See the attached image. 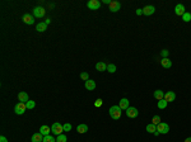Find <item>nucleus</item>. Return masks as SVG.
Here are the masks:
<instances>
[{"mask_svg":"<svg viewBox=\"0 0 191 142\" xmlns=\"http://www.w3.org/2000/svg\"><path fill=\"white\" fill-rule=\"evenodd\" d=\"M121 110H122V109H121L119 105L111 107L110 110H108V112H110V117L112 119H120L121 118Z\"/></svg>","mask_w":191,"mask_h":142,"instance_id":"1","label":"nucleus"},{"mask_svg":"<svg viewBox=\"0 0 191 142\" xmlns=\"http://www.w3.org/2000/svg\"><path fill=\"white\" fill-rule=\"evenodd\" d=\"M51 132H52L54 134H56V136H59V134H62V132H64V126L60 123H54L52 126H51Z\"/></svg>","mask_w":191,"mask_h":142,"instance_id":"2","label":"nucleus"},{"mask_svg":"<svg viewBox=\"0 0 191 142\" xmlns=\"http://www.w3.org/2000/svg\"><path fill=\"white\" fill-rule=\"evenodd\" d=\"M157 131L159 133H162V134H166V133L169 132V126L167 123H164V122H161L157 126Z\"/></svg>","mask_w":191,"mask_h":142,"instance_id":"3","label":"nucleus"},{"mask_svg":"<svg viewBox=\"0 0 191 142\" xmlns=\"http://www.w3.org/2000/svg\"><path fill=\"white\" fill-rule=\"evenodd\" d=\"M27 110V105H26V103H22V102H19L18 104H17L15 107H14V112L17 113V114H23L24 112Z\"/></svg>","mask_w":191,"mask_h":142,"instance_id":"4","label":"nucleus"},{"mask_svg":"<svg viewBox=\"0 0 191 142\" xmlns=\"http://www.w3.org/2000/svg\"><path fill=\"white\" fill-rule=\"evenodd\" d=\"M126 116L129 117V118H136L139 116V112L136 108H134V107H129V108L126 109Z\"/></svg>","mask_w":191,"mask_h":142,"instance_id":"5","label":"nucleus"},{"mask_svg":"<svg viewBox=\"0 0 191 142\" xmlns=\"http://www.w3.org/2000/svg\"><path fill=\"white\" fill-rule=\"evenodd\" d=\"M45 13H46V10H45L42 6H36V8L33 9V15L36 17V18H42L45 15Z\"/></svg>","mask_w":191,"mask_h":142,"instance_id":"6","label":"nucleus"},{"mask_svg":"<svg viewBox=\"0 0 191 142\" xmlns=\"http://www.w3.org/2000/svg\"><path fill=\"white\" fill-rule=\"evenodd\" d=\"M87 6L92 10H97V9H99L101 3H99V0H89V1L87 3Z\"/></svg>","mask_w":191,"mask_h":142,"instance_id":"7","label":"nucleus"},{"mask_svg":"<svg viewBox=\"0 0 191 142\" xmlns=\"http://www.w3.org/2000/svg\"><path fill=\"white\" fill-rule=\"evenodd\" d=\"M121 9V4L119 1H116V0H112V1L110 3V10L112 13H116V12H119V10Z\"/></svg>","mask_w":191,"mask_h":142,"instance_id":"8","label":"nucleus"},{"mask_svg":"<svg viewBox=\"0 0 191 142\" xmlns=\"http://www.w3.org/2000/svg\"><path fill=\"white\" fill-rule=\"evenodd\" d=\"M175 13H176V15H178V17H182L183 14L186 13V10H185V6H183L182 4H177L175 6Z\"/></svg>","mask_w":191,"mask_h":142,"instance_id":"9","label":"nucleus"},{"mask_svg":"<svg viewBox=\"0 0 191 142\" xmlns=\"http://www.w3.org/2000/svg\"><path fill=\"white\" fill-rule=\"evenodd\" d=\"M154 12H155V8L153 5H147L145 8H143V14L144 15H152V14H154Z\"/></svg>","mask_w":191,"mask_h":142,"instance_id":"10","label":"nucleus"},{"mask_svg":"<svg viewBox=\"0 0 191 142\" xmlns=\"http://www.w3.org/2000/svg\"><path fill=\"white\" fill-rule=\"evenodd\" d=\"M175 99H176V94H175V91H167V93H164V100H166L167 103L173 102Z\"/></svg>","mask_w":191,"mask_h":142,"instance_id":"11","label":"nucleus"},{"mask_svg":"<svg viewBox=\"0 0 191 142\" xmlns=\"http://www.w3.org/2000/svg\"><path fill=\"white\" fill-rule=\"evenodd\" d=\"M23 22L26 23V24H29V26H31V24H33V23H34V17L27 13V14H24V15H23Z\"/></svg>","mask_w":191,"mask_h":142,"instance_id":"12","label":"nucleus"},{"mask_svg":"<svg viewBox=\"0 0 191 142\" xmlns=\"http://www.w3.org/2000/svg\"><path fill=\"white\" fill-rule=\"evenodd\" d=\"M18 99H19V102H22V103H27L29 100L28 94H27L26 91H20L18 94Z\"/></svg>","mask_w":191,"mask_h":142,"instance_id":"13","label":"nucleus"},{"mask_svg":"<svg viewBox=\"0 0 191 142\" xmlns=\"http://www.w3.org/2000/svg\"><path fill=\"white\" fill-rule=\"evenodd\" d=\"M129 104H130V102H129V100H127L126 98H122V99L120 100V104H119V107H120L121 109H125V110H126L127 108H129Z\"/></svg>","mask_w":191,"mask_h":142,"instance_id":"14","label":"nucleus"},{"mask_svg":"<svg viewBox=\"0 0 191 142\" xmlns=\"http://www.w3.org/2000/svg\"><path fill=\"white\" fill-rule=\"evenodd\" d=\"M161 65H162V66L164 67V69H169V67L172 66V61L169 60L168 57H167V58H162V60H161Z\"/></svg>","mask_w":191,"mask_h":142,"instance_id":"15","label":"nucleus"},{"mask_svg":"<svg viewBox=\"0 0 191 142\" xmlns=\"http://www.w3.org/2000/svg\"><path fill=\"white\" fill-rule=\"evenodd\" d=\"M31 141H32V142H42L43 141V134H41L40 132L34 133L32 136V138H31Z\"/></svg>","mask_w":191,"mask_h":142,"instance_id":"16","label":"nucleus"},{"mask_svg":"<svg viewBox=\"0 0 191 142\" xmlns=\"http://www.w3.org/2000/svg\"><path fill=\"white\" fill-rule=\"evenodd\" d=\"M51 132V127H48V126H41V128H40V133L41 134H43V136H47L48 133Z\"/></svg>","mask_w":191,"mask_h":142,"instance_id":"17","label":"nucleus"},{"mask_svg":"<svg viewBox=\"0 0 191 142\" xmlns=\"http://www.w3.org/2000/svg\"><path fill=\"white\" fill-rule=\"evenodd\" d=\"M85 89L87 90H94L96 89V82L93 81V80H91V79H89V80H87L85 81Z\"/></svg>","mask_w":191,"mask_h":142,"instance_id":"18","label":"nucleus"},{"mask_svg":"<svg viewBox=\"0 0 191 142\" xmlns=\"http://www.w3.org/2000/svg\"><path fill=\"white\" fill-rule=\"evenodd\" d=\"M46 28H47V24L45 23V22H40L36 26V30H38V32H45Z\"/></svg>","mask_w":191,"mask_h":142,"instance_id":"19","label":"nucleus"},{"mask_svg":"<svg viewBox=\"0 0 191 142\" xmlns=\"http://www.w3.org/2000/svg\"><path fill=\"white\" fill-rule=\"evenodd\" d=\"M76 131H78L79 133H85V132H88V126L87 124H79L78 127H76Z\"/></svg>","mask_w":191,"mask_h":142,"instance_id":"20","label":"nucleus"},{"mask_svg":"<svg viewBox=\"0 0 191 142\" xmlns=\"http://www.w3.org/2000/svg\"><path fill=\"white\" fill-rule=\"evenodd\" d=\"M154 98L157 99V100H162V99H164V93L162 91V90H155L154 91Z\"/></svg>","mask_w":191,"mask_h":142,"instance_id":"21","label":"nucleus"},{"mask_svg":"<svg viewBox=\"0 0 191 142\" xmlns=\"http://www.w3.org/2000/svg\"><path fill=\"white\" fill-rule=\"evenodd\" d=\"M96 69H97V71H106L107 70V65L105 64V62H98V64L96 65Z\"/></svg>","mask_w":191,"mask_h":142,"instance_id":"22","label":"nucleus"},{"mask_svg":"<svg viewBox=\"0 0 191 142\" xmlns=\"http://www.w3.org/2000/svg\"><path fill=\"white\" fill-rule=\"evenodd\" d=\"M147 132L154 134L155 132H157V126H155V124H153V123L148 124V126H147Z\"/></svg>","mask_w":191,"mask_h":142,"instance_id":"23","label":"nucleus"},{"mask_svg":"<svg viewBox=\"0 0 191 142\" xmlns=\"http://www.w3.org/2000/svg\"><path fill=\"white\" fill-rule=\"evenodd\" d=\"M167 104H168V103L166 102L164 99H162V100H158V108H159V109H164L166 107H167Z\"/></svg>","mask_w":191,"mask_h":142,"instance_id":"24","label":"nucleus"},{"mask_svg":"<svg viewBox=\"0 0 191 142\" xmlns=\"http://www.w3.org/2000/svg\"><path fill=\"white\" fill-rule=\"evenodd\" d=\"M42 142H56V140H55L52 136L47 134V136H43V141Z\"/></svg>","mask_w":191,"mask_h":142,"instance_id":"25","label":"nucleus"},{"mask_svg":"<svg viewBox=\"0 0 191 142\" xmlns=\"http://www.w3.org/2000/svg\"><path fill=\"white\" fill-rule=\"evenodd\" d=\"M66 141H68V138L65 134H59L56 138V142H66Z\"/></svg>","mask_w":191,"mask_h":142,"instance_id":"26","label":"nucleus"},{"mask_svg":"<svg viewBox=\"0 0 191 142\" xmlns=\"http://www.w3.org/2000/svg\"><path fill=\"white\" fill-rule=\"evenodd\" d=\"M152 123L155 124V126H158V124L161 123V117H159V116H154V117H153V119H152Z\"/></svg>","mask_w":191,"mask_h":142,"instance_id":"27","label":"nucleus"},{"mask_svg":"<svg viewBox=\"0 0 191 142\" xmlns=\"http://www.w3.org/2000/svg\"><path fill=\"white\" fill-rule=\"evenodd\" d=\"M26 105H27V109H33L34 107H36V103H34L33 100H28V102L26 103Z\"/></svg>","mask_w":191,"mask_h":142,"instance_id":"28","label":"nucleus"},{"mask_svg":"<svg viewBox=\"0 0 191 142\" xmlns=\"http://www.w3.org/2000/svg\"><path fill=\"white\" fill-rule=\"evenodd\" d=\"M107 70H108V72H111V74H113V72H116V66H115L113 64H110V65H107Z\"/></svg>","mask_w":191,"mask_h":142,"instance_id":"29","label":"nucleus"},{"mask_svg":"<svg viewBox=\"0 0 191 142\" xmlns=\"http://www.w3.org/2000/svg\"><path fill=\"white\" fill-rule=\"evenodd\" d=\"M182 20H183V22H190V20H191V14H190V13H185V14H183L182 15Z\"/></svg>","mask_w":191,"mask_h":142,"instance_id":"30","label":"nucleus"},{"mask_svg":"<svg viewBox=\"0 0 191 142\" xmlns=\"http://www.w3.org/2000/svg\"><path fill=\"white\" fill-rule=\"evenodd\" d=\"M62 126H64V132H70L71 131V124L65 123V124H62Z\"/></svg>","mask_w":191,"mask_h":142,"instance_id":"31","label":"nucleus"},{"mask_svg":"<svg viewBox=\"0 0 191 142\" xmlns=\"http://www.w3.org/2000/svg\"><path fill=\"white\" fill-rule=\"evenodd\" d=\"M80 78H82V79H83V80H84V81L89 80V75L87 74V72H82V74H80Z\"/></svg>","mask_w":191,"mask_h":142,"instance_id":"32","label":"nucleus"},{"mask_svg":"<svg viewBox=\"0 0 191 142\" xmlns=\"http://www.w3.org/2000/svg\"><path fill=\"white\" fill-rule=\"evenodd\" d=\"M103 104V102H102V99H97L96 102H94V107H97V108H98V107H101Z\"/></svg>","mask_w":191,"mask_h":142,"instance_id":"33","label":"nucleus"},{"mask_svg":"<svg viewBox=\"0 0 191 142\" xmlns=\"http://www.w3.org/2000/svg\"><path fill=\"white\" fill-rule=\"evenodd\" d=\"M162 57H163V58H167V57H168V51H167V50H163V51H162Z\"/></svg>","mask_w":191,"mask_h":142,"instance_id":"34","label":"nucleus"},{"mask_svg":"<svg viewBox=\"0 0 191 142\" xmlns=\"http://www.w3.org/2000/svg\"><path fill=\"white\" fill-rule=\"evenodd\" d=\"M0 142H8V140H6V137L1 136V137H0Z\"/></svg>","mask_w":191,"mask_h":142,"instance_id":"35","label":"nucleus"},{"mask_svg":"<svg viewBox=\"0 0 191 142\" xmlns=\"http://www.w3.org/2000/svg\"><path fill=\"white\" fill-rule=\"evenodd\" d=\"M136 14H138V15H141V14H143V9H138V10H136Z\"/></svg>","mask_w":191,"mask_h":142,"instance_id":"36","label":"nucleus"},{"mask_svg":"<svg viewBox=\"0 0 191 142\" xmlns=\"http://www.w3.org/2000/svg\"><path fill=\"white\" fill-rule=\"evenodd\" d=\"M185 142H191V137H187L185 140Z\"/></svg>","mask_w":191,"mask_h":142,"instance_id":"37","label":"nucleus"},{"mask_svg":"<svg viewBox=\"0 0 191 142\" xmlns=\"http://www.w3.org/2000/svg\"><path fill=\"white\" fill-rule=\"evenodd\" d=\"M50 22H51V20H50V19H48V18H47L46 20H45V23H46V24H50Z\"/></svg>","mask_w":191,"mask_h":142,"instance_id":"38","label":"nucleus"}]
</instances>
